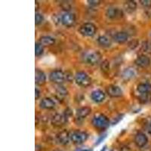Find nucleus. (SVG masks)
I'll return each mask as SVG.
<instances>
[{
  "label": "nucleus",
  "instance_id": "nucleus-22",
  "mask_svg": "<svg viewBox=\"0 0 151 151\" xmlns=\"http://www.w3.org/2000/svg\"><path fill=\"white\" fill-rule=\"evenodd\" d=\"M98 43L101 46L104 47V48H109V47L111 46L112 42L111 40L108 36H100L98 38Z\"/></svg>",
  "mask_w": 151,
  "mask_h": 151
},
{
  "label": "nucleus",
  "instance_id": "nucleus-19",
  "mask_svg": "<svg viewBox=\"0 0 151 151\" xmlns=\"http://www.w3.org/2000/svg\"><path fill=\"white\" fill-rule=\"evenodd\" d=\"M123 8L124 10L127 12V13L132 14L134 12H135V10L137 9V3H136L135 1L129 0V1L125 2V3L123 5Z\"/></svg>",
  "mask_w": 151,
  "mask_h": 151
},
{
  "label": "nucleus",
  "instance_id": "nucleus-37",
  "mask_svg": "<svg viewBox=\"0 0 151 151\" xmlns=\"http://www.w3.org/2000/svg\"><path fill=\"white\" fill-rule=\"evenodd\" d=\"M80 151H89V150H80Z\"/></svg>",
  "mask_w": 151,
  "mask_h": 151
},
{
  "label": "nucleus",
  "instance_id": "nucleus-17",
  "mask_svg": "<svg viewBox=\"0 0 151 151\" xmlns=\"http://www.w3.org/2000/svg\"><path fill=\"white\" fill-rule=\"evenodd\" d=\"M91 99L96 103H101V102L104 101L106 98L104 92L101 90H95V91H92L91 94Z\"/></svg>",
  "mask_w": 151,
  "mask_h": 151
},
{
  "label": "nucleus",
  "instance_id": "nucleus-15",
  "mask_svg": "<svg viewBox=\"0 0 151 151\" xmlns=\"http://www.w3.org/2000/svg\"><path fill=\"white\" fill-rule=\"evenodd\" d=\"M36 76H35V82L36 84L38 86H43L46 83V76L40 70V69H36Z\"/></svg>",
  "mask_w": 151,
  "mask_h": 151
},
{
  "label": "nucleus",
  "instance_id": "nucleus-27",
  "mask_svg": "<svg viewBox=\"0 0 151 151\" xmlns=\"http://www.w3.org/2000/svg\"><path fill=\"white\" fill-rule=\"evenodd\" d=\"M43 19H44L43 16L41 14L36 13V16H35V24H36V25H40V24H42Z\"/></svg>",
  "mask_w": 151,
  "mask_h": 151
},
{
  "label": "nucleus",
  "instance_id": "nucleus-35",
  "mask_svg": "<svg viewBox=\"0 0 151 151\" xmlns=\"http://www.w3.org/2000/svg\"><path fill=\"white\" fill-rule=\"evenodd\" d=\"M105 137H106V136H104V137H101V138H100V139L98 140V141H97V142H96V145H98V144H99L101 142V141H102V140H104V138Z\"/></svg>",
  "mask_w": 151,
  "mask_h": 151
},
{
  "label": "nucleus",
  "instance_id": "nucleus-7",
  "mask_svg": "<svg viewBox=\"0 0 151 151\" xmlns=\"http://www.w3.org/2000/svg\"><path fill=\"white\" fill-rule=\"evenodd\" d=\"M49 79L52 83L55 84H60L64 83L65 80V74L60 70H56L50 73Z\"/></svg>",
  "mask_w": 151,
  "mask_h": 151
},
{
  "label": "nucleus",
  "instance_id": "nucleus-28",
  "mask_svg": "<svg viewBox=\"0 0 151 151\" xmlns=\"http://www.w3.org/2000/svg\"><path fill=\"white\" fill-rule=\"evenodd\" d=\"M138 44H139V42L137 40H132L129 42V47L131 49H134L135 48H137Z\"/></svg>",
  "mask_w": 151,
  "mask_h": 151
},
{
  "label": "nucleus",
  "instance_id": "nucleus-38",
  "mask_svg": "<svg viewBox=\"0 0 151 151\" xmlns=\"http://www.w3.org/2000/svg\"><path fill=\"white\" fill-rule=\"evenodd\" d=\"M55 151H60V150H55Z\"/></svg>",
  "mask_w": 151,
  "mask_h": 151
},
{
  "label": "nucleus",
  "instance_id": "nucleus-16",
  "mask_svg": "<svg viewBox=\"0 0 151 151\" xmlns=\"http://www.w3.org/2000/svg\"><path fill=\"white\" fill-rule=\"evenodd\" d=\"M40 106L41 108L45 109V110H52L55 107V102L52 98H44L40 101Z\"/></svg>",
  "mask_w": 151,
  "mask_h": 151
},
{
  "label": "nucleus",
  "instance_id": "nucleus-6",
  "mask_svg": "<svg viewBox=\"0 0 151 151\" xmlns=\"http://www.w3.org/2000/svg\"><path fill=\"white\" fill-rule=\"evenodd\" d=\"M106 16L112 20H117L123 17L124 12L122 9L116 7H110L106 9Z\"/></svg>",
  "mask_w": 151,
  "mask_h": 151
},
{
  "label": "nucleus",
  "instance_id": "nucleus-30",
  "mask_svg": "<svg viewBox=\"0 0 151 151\" xmlns=\"http://www.w3.org/2000/svg\"><path fill=\"white\" fill-rule=\"evenodd\" d=\"M88 4L91 6H97V5H99L101 4V1H97V0H88Z\"/></svg>",
  "mask_w": 151,
  "mask_h": 151
},
{
  "label": "nucleus",
  "instance_id": "nucleus-12",
  "mask_svg": "<svg viewBox=\"0 0 151 151\" xmlns=\"http://www.w3.org/2000/svg\"><path fill=\"white\" fill-rule=\"evenodd\" d=\"M148 142V138L147 135L142 132H138L134 136V143L138 147H144Z\"/></svg>",
  "mask_w": 151,
  "mask_h": 151
},
{
  "label": "nucleus",
  "instance_id": "nucleus-18",
  "mask_svg": "<svg viewBox=\"0 0 151 151\" xmlns=\"http://www.w3.org/2000/svg\"><path fill=\"white\" fill-rule=\"evenodd\" d=\"M91 112V109L89 106H83L76 110V117L79 119H86L88 116L89 115Z\"/></svg>",
  "mask_w": 151,
  "mask_h": 151
},
{
  "label": "nucleus",
  "instance_id": "nucleus-24",
  "mask_svg": "<svg viewBox=\"0 0 151 151\" xmlns=\"http://www.w3.org/2000/svg\"><path fill=\"white\" fill-rule=\"evenodd\" d=\"M135 70L134 68L132 67H129V68L125 69V70L122 73V77L125 79V80H129L132 79L135 76Z\"/></svg>",
  "mask_w": 151,
  "mask_h": 151
},
{
  "label": "nucleus",
  "instance_id": "nucleus-34",
  "mask_svg": "<svg viewBox=\"0 0 151 151\" xmlns=\"http://www.w3.org/2000/svg\"><path fill=\"white\" fill-rule=\"evenodd\" d=\"M146 14L147 16L148 17H150V18H151V7L150 8H147V9H146Z\"/></svg>",
  "mask_w": 151,
  "mask_h": 151
},
{
  "label": "nucleus",
  "instance_id": "nucleus-8",
  "mask_svg": "<svg viewBox=\"0 0 151 151\" xmlns=\"http://www.w3.org/2000/svg\"><path fill=\"white\" fill-rule=\"evenodd\" d=\"M62 24L67 27H71L76 23V15L71 12H67L61 16L60 19Z\"/></svg>",
  "mask_w": 151,
  "mask_h": 151
},
{
  "label": "nucleus",
  "instance_id": "nucleus-2",
  "mask_svg": "<svg viewBox=\"0 0 151 151\" xmlns=\"http://www.w3.org/2000/svg\"><path fill=\"white\" fill-rule=\"evenodd\" d=\"M76 83L82 87H88L91 84V79L86 73L79 71L75 75Z\"/></svg>",
  "mask_w": 151,
  "mask_h": 151
},
{
  "label": "nucleus",
  "instance_id": "nucleus-5",
  "mask_svg": "<svg viewBox=\"0 0 151 151\" xmlns=\"http://www.w3.org/2000/svg\"><path fill=\"white\" fill-rule=\"evenodd\" d=\"M88 134L82 131H74L70 134V140L73 144H81L88 139Z\"/></svg>",
  "mask_w": 151,
  "mask_h": 151
},
{
  "label": "nucleus",
  "instance_id": "nucleus-39",
  "mask_svg": "<svg viewBox=\"0 0 151 151\" xmlns=\"http://www.w3.org/2000/svg\"><path fill=\"white\" fill-rule=\"evenodd\" d=\"M150 37H151V34H150Z\"/></svg>",
  "mask_w": 151,
  "mask_h": 151
},
{
  "label": "nucleus",
  "instance_id": "nucleus-23",
  "mask_svg": "<svg viewBox=\"0 0 151 151\" xmlns=\"http://www.w3.org/2000/svg\"><path fill=\"white\" fill-rule=\"evenodd\" d=\"M40 43L42 46H51L55 43V40L52 36H44L40 38Z\"/></svg>",
  "mask_w": 151,
  "mask_h": 151
},
{
  "label": "nucleus",
  "instance_id": "nucleus-14",
  "mask_svg": "<svg viewBox=\"0 0 151 151\" xmlns=\"http://www.w3.org/2000/svg\"><path fill=\"white\" fill-rule=\"evenodd\" d=\"M113 40L119 44H123L129 40V33L125 31H120V32H117L113 36Z\"/></svg>",
  "mask_w": 151,
  "mask_h": 151
},
{
  "label": "nucleus",
  "instance_id": "nucleus-29",
  "mask_svg": "<svg viewBox=\"0 0 151 151\" xmlns=\"http://www.w3.org/2000/svg\"><path fill=\"white\" fill-rule=\"evenodd\" d=\"M140 3H141V5L144 6L147 9L151 7V0H141Z\"/></svg>",
  "mask_w": 151,
  "mask_h": 151
},
{
  "label": "nucleus",
  "instance_id": "nucleus-21",
  "mask_svg": "<svg viewBox=\"0 0 151 151\" xmlns=\"http://www.w3.org/2000/svg\"><path fill=\"white\" fill-rule=\"evenodd\" d=\"M137 90L142 94H147L151 92V85L149 83H142L137 85Z\"/></svg>",
  "mask_w": 151,
  "mask_h": 151
},
{
  "label": "nucleus",
  "instance_id": "nucleus-25",
  "mask_svg": "<svg viewBox=\"0 0 151 151\" xmlns=\"http://www.w3.org/2000/svg\"><path fill=\"white\" fill-rule=\"evenodd\" d=\"M42 45L40 44V42L36 43V45H35V55L36 56H40L43 54V52H44V48H43Z\"/></svg>",
  "mask_w": 151,
  "mask_h": 151
},
{
  "label": "nucleus",
  "instance_id": "nucleus-13",
  "mask_svg": "<svg viewBox=\"0 0 151 151\" xmlns=\"http://www.w3.org/2000/svg\"><path fill=\"white\" fill-rule=\"evenodd\" d=\"M134 63L137 66L141 68H146L150 64V59L148 56L145 55H141L137 57L134 60Z\"/></svg>",
  "mask_w": 151,
  "mask_h": 151
},
{
  "label": "nucleus",
  "instance_id": "nucleus-9",
  "mask_svg": "<svg viewBox=\"0 0 151 151\" xmlns=\"http://www.w3.org/2000/svg\"><path fill=\"white\" fill-rule=\"evenodd\" d=\"M67 122V116L64 115V114H59V113L55 114L52 118V120H51L52 125L58 128L61 127V126L64 125Z\"/></svg>",
  "mask_w": 151,
  "mask_h": 151
},
{
  "label": "nucleus",
  "instance_id": "nucleus-4",
  "mask_svg": "<svg viewBox=\"0 0 151 151\" xmlns=\"http://www.w3.org/2000/svg\"><path fill=\"white\" fill-rule=\"evenodd\" d=\"M102 55L98 51L88 52L85 55L84 60L86 63L90 64V65H96L99 64L100 61L101 60Z\"/></svg>",
  "mask_w": 151,
  "mask_h": 151
},
{
  "label": "nucleus",
  "instance_id": "nucleus-10",
  "mask_svg": "<svg viewBox=\"0 0 151 151\" xmlns=\"http://www.w3.org/2000/svg\"><path fill=\"white\" fill-rule=\"evenodd\" d=\"M106 91L111 98H119L122 95V90L116 85H110L106 88Z\"/></svg>",
  "mask_w": 151,
  "mask_h": 151
},
{
  "label": "nucleus",
  "instance_id": "nucleus-36",
  "mask_svg": "<svg viewBox=\"0 0 151 151\" xmlns=\"http://www.w3.org/2000/svg\"><path fill=\"white\" fill-rule=\"evenodd\" d=\"M105 150H106V147H104V149L101 150V151H105Z\"/></svg>",
  "mask_w": 151,
  "mask_h": 151
},
{
  "label": "nucleus",
  "instance_id": "nucleus-26",
  "mask_svg": "<svg viewBox=\"0 0 151 151\" xmlns=\"http://www.w3.org/2000/svg\"><path fill=\"white\" fill-rule=\"evenodd\" d=\"M101 69L104 73H107L110 71V62L107 60H104L101 62Z\"/></svg>",
  "mask_w": 151,
  "mask_h": 151
},
{
  "label": "nucleus",
  "instance_id": "nucleus-20",
  "mask_svg": "<svg viewBox=\"0 0 151 151\" xmlns=\"http://www.w3.org/2000/svg\"><path fill=\"white\" fill-rule=\"evenodd\" d=\"M68 94V91L66 89V88L64 86H59L57 88L55 91V96L58 101H63Z\"/></svg>",
  "mask_w": 151,
  "mask_h": 151
},
{
  "label": "nucleus",
  "instance_id": "nucleus-31",
  "mask_svg": "<svg viewBox=\"0 0 151 151\" xmlns=\"http://www.w3.org/2000/svg\"><path fill=\"white\" fill-rule=\"evenodd\" d=\"M147 132L150 134H151V119H150V121L147 123Z\"/></svg>",
  "mask_w": 151,
  "mask_h": 151
},
{
  "label": "nucleus",
  "instance_id": "nucleus-11",
  "mask_svg": "<svg viewBox=\"0 0 151 151\" xmlns=\"http://www.w3.org/2000/svg\"><path fill=\"white\" fill-rule=\"evenodd\" d=\"M70 140V134L68 131L63 130L56 134V141L60 145H67Z\"/></svg>",
  "mask_w": 151,
  "mask_h": 151
},
{
  "label": "nucleus",
  "instance_id": "nucleus-33",
  "mask_svg": "<svg viewBox=\"0 0 151 151\" xmlns=\"http://www.w3.org/2000/svg\"><path fill=\"white\" fill-rule=\"evenodd\" d=\"M35 93H36V94H35V98L36 99H39V98L40 97V90L38 89V88H36V89H35Z\"/></svg>",
  "mask_w": 151,
  "mask_h": 151
},
{
  "label": "nucleus",
  "instance_id": "nucleus-32",
  "mask_svg": "<svg viewBox=\"0 0 151 151\" xmlns=\"http://www.w3.org/2000/svg\"><path fill=\"white\" fill-rule=\"evenodd\" d=\"M119 151H132L131 148L128 146H123L119 149Z\"/></svg>",
  "mask_w": 151,
  "mask_h": 151
},
{
  "label": "nucleus",
  "instance_id": "nucleus-1",
  "mask_svg": "<svg viewBox=\"0 0 151 151\" xmlns=\"http://www.w3.org/2000/svg\"><path fill=\"white\" fill-rule=\"evenodd\" d=\"M92 125L100 130L106 129L110 125L109 119L104 114H97L92 119Z\"/></svg>",
  "mask_w": 151,
  "mask_h": 151
},
{
  "label": "nucleus",
  "instance_id": "nucleus-3",
  "mask_svg": "<svg viewBox=\"0 0 151 151\" xmlns=\"http://www.w3.org/2000/svg\"><path fill=\"white\" fill-rule=\"evenodd\" d=\"M79 32L83 36L91 37L96 33L97 27L92 23H85L80 26Z\"/></svg>",
  "mask_w": 151,
  "mask_h": 151
}]
</instances>
